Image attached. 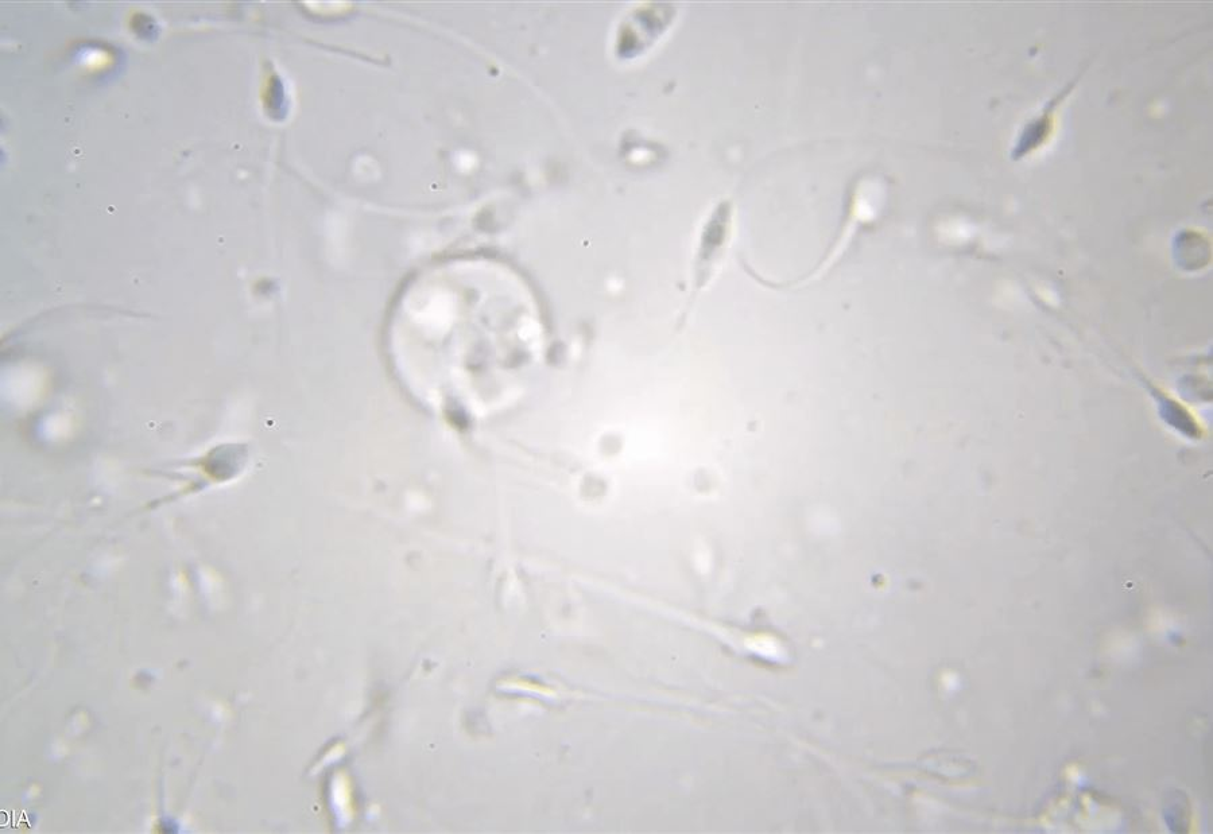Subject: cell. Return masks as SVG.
<instances>
[{
	"label": "cell",
	"mask_w": 1213,
	"mask_h": 834,
	"mask_svg": "<svg viewBox=\"0 0 1213 834\" xmlns=\"http://www.w3.org/2000/svg\"><path fill=\"white\" fill-rule=\"evenodd\" d=\"M1073 85H1075V83L1068 85V87L1065 88L1063 92L1059 93L1056 98L1050 100V102L1046 104L1045 110L1042 111L1040 118L1033 120L1029 126H1026L1021 137H1019L1017 146L1014 147V159H1019L1022 158L1023 155L1032 153V151L1038 149V147H1040L1042 143L1048 139L1050 128H1052L1053 124V112L1056 110L1057 106H1060V103L1063 102L1065 96H1067L1069 91H1071Z\"/></svg>",
	"instance_id": "6da1fadb"
}]
</instances>
